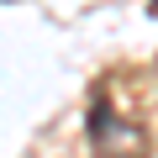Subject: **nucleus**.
<instances>
[{
    "label": "nucleus",
    "mask_w": 158,
    "mask_h": 158,
    "mask_svg": "<svg viewBox=\"0 0 158 158\" xmlns=\"http://www.w3.org/2000/svg\"><path fill=\"white\" fill-rule=\"evenodd\" d=\"M90 142L100 158H148V137L132 132L121 116H111L106 95H95V106H90Z\"/></svg>",
    "instance_id": "obj_1"
}]
</instances>
